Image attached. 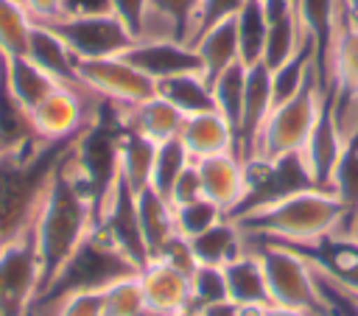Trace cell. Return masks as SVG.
I'll use <instances>...</instances> for the list:
<instances>
[{
    "label": "cell",
    "mask_w": 358,
    "mask_h": 316,
    "mask_svg": "<svg viewBox=\"0 0 358 316\" xmlns=\"http://www.w3.org/2000/svg\"><path fill=\"white\" fill-rule=\"evenodd\" d=\"M70 143L50 173V182L45 187V196L34 218V240H36L39 271H42L39 291L98 227V204L87 182L81 179L78 168L70 159Z\"/></svg>",
    "instance_id": "cell-1"
},
{
    "label": "cell",
    "mask_w": 358,
    "mask_h": 316,
    "mask_svg": "<svg viewBox=\"0 0 358 316\" xmlns=\"http://www.w3.org/2000/svg\"><path fill=\"white\" fill-rule=\"evenodd\" d=\"M347 215L350 210L333 190L299 187L266 201L246 204L229 218L246 240H274L294 249H313L333 238L344 227Z\"/></svg>",
    "instance_id": "cell-2"
},
{
    "label": "cell",
    "mask_w": 358,
    "mask_h": 316,
    "mask_svg": "<svg viewBox=\"0 0 358 316\" xmlns=\"http://www.w3.org/2000/svg\"><path fill=\"white\" fill-rule=\"evenodd\" d=\"M67 143H45L31 154L0 157V249L34 224L50 173Z\"/></svg>",
    "instance_id": "cell-3"
},
{
    "label": "cell",
    "mask_w": 358,
    "mask_h": 316,
    "mask_svg": "<svg viewBox=\"0 0 358 316\" xmlns=\"http://www.w3.org/2000/svg\"><path fill=\"white\" fill-rule=\"evenodd\" d=\"M140 274V266L103 232L92 229V235L62 263V268L50 277V282L39 291L34 305H50L73 294L84 291H103L106 285ZM31 305V308H34Z\"/></svg>",
    "instance_id": "cell-4"
},
{
    "label": "cell",
    "mask_w": 358,
    "mask_h": 316,
    "mask_svg": "<svg viewBox=\"0 0 358 316\" xmlns=\"http://www.w3.org/2000/svg\"><path fill=\"white\" fill-rule=\"evenodd\" d=\"M246 243L257 254L271 305L294 308L308 316H322L327 310V294L322 288V280L302 249L274 240H246Z\"/></svg>",
    "instance_id": "cell-5"
},
{
    "label": "cell",
    "mask_w": 358,
    "mask_h": 316,
    "mask_svg": "<svg viewBox=\"0 0 358 316\" xmlns=\"http://www.w3.org/2000/svg\"><path fill=\"white\" fill-rule=\"evenodd\" d=\"M322 101H324V92L319 87V76H313L294 98L274 103V109H271V115H268V120L257 137L252 162H268L271 165V162H280V159L299 154V148L305 145V140H308V134L319 117Z\"/></svg>",
    "instance_id": "cell-6"
},
{
    "label": "cell",
    "mask_w": 358,
    "mask_h": 316,
    "mask_svg": "<svg viewBox=\"0 0 358 316\" xmlns=\"http://www.w3.org/2000/svg\"><path fill=\"white\" fill-rule=\"evenodd\" d=\"M42 285L34 224L0 249V316H28Z\"/></svg>",
    "instance_id": "cell-7"
},
{
    "label": "cell",
    "mask_w": 358,
    "mask_h": 316,
    "mask_svg": "<svg viewBox=\"0 0 358 316\" xmlns=\"http://www.w3.org/2000/svg\"><path fill=\"white\" fill-rule=\"evenodd\" d=\"M50 28L67 50L84 62V59H109V56H123L131 45L134 36L126 31V25L115 14H98V17H56L42 22Z\"/></svg>",
    "instance_id": "cell-8"
},
{
    "label": "cell",
    "mask_w": 358,
    "mask_h": 316,
    "mask_svg": "<svg viewBox=\"0 0 358 316\" xmlns=\"http://www.w3.org/2000/svg\"><path fill=\"white\" fill-rule=\"evenodd\" d=\"M76 70L87 89L115 106H137L157 95V81L140 73L126 56L84 59L76 64Z\"/></svg>",
    "instance_id": "cell-9"
},
{
    "label": "cell",
    "mask_w": 358,
    "mask_h": 316,
    "mask_svg": "<svg viewBox=\"0 0 358 316\" xmlns=\"http://www.w3.org/2000/svg\"><path fill=\"white\" fill-rule=\"evenodd\" d=\"M344 145H347V137L341 134V129L336 123L330 92H324L319 117H316V123H313L305 145L296 154V159H299L308 182L313 187L330 190V179H333V171H336V165H338V159L344 154Z\"/></svg>",
    "instance_id": "cell-10"
},
{
    "label": "cell",
    "mask_w": 358,
    "mask_h": 316,
    "mask_svg": "<svg viewBox=\"0 0 358 316\" xmlns=\"http://www.w3.org/2000/svg\"><path fill=\"white\" fill-rule=\"evenodd\" d=\"M201 196L224 210V215H232L246 204L249 196V171L243 159L235 151L213 154L204 159H196Z\"/></svg>",
    "instance_id": "cell-11"
},
{
    "label": "cell",
    "mask_w": 358,
    "mask_h": 316,
    "mask_svg": "<svg viewBox=\"0 0 358 316\" xmlns=\"http://www.w3.org/2000/svg\"><path fill=\"white\" fill-rule=\"evenodd\" d=\"M274 109V89H271V70L257 62L246 67V92H243V109H241V123L235 131V151L243 159V165L252 162L257 137Z\"/></svg>",
    "instance_id": "cell-12"
},
{
    "label": "cell",
    "mask_w": 358,
    "mask_h": 316,
    "mask_svg": "<svg viewBox=\"0 0 358 316\" xmlns=\"http://www.w3.org/2000/svg\"><path fill=\"white\" fill-rule=\"evenodd\" d=\"M140 73H145L151 81H165L182 73H201V62L196 50L187 42L162 39V42H134L123 53Z\"/></svg>",
    "instance_id": "cell-13"
},
{
    "label": "cell",
    "mask_w": 358,
    "mask_h": 316,
    "mask_svg": "<svg viewBox=\"0 0 358 316\" xmlns=\"http://www.w3.org/2000/svg\"><path fill=\"white\" fill-rule=\"evenodd\" d=\"M140 288L145 305L162 313H176L190 308V274L168 260H148L140 268Z\"/></svg>",
    "instance_id": "cell-14"
},
{
    "label": "cell",
    "mask_w": 358,
    "mask_h": 316,
    "mask_svg": "<svg viewBox=\"0 0 358 316\" xmlns=\"http://www.w3.org/2000/svg\"><path fill=\"white\" fill-rule=\"evenodd\" d=\"M134 207H137V224H140V238H143L145 257L157 260L179 238L176 235V221H173V207L165 196H159L151 187H145L134 196Z\"/></svg>",
    "instance_id": "cell-15"
},
{
    "label": "cell",
    "mask_w": 358,
    "mask_h": 316,
    "mask_svg": "<svg viewBox=\"0 0 358 316\" xmlns=\"http://www.w3.org/2000/svg\"><path fill=\"white\" fill-rule=\"evenodd\" d=\"M115 109H117L123 129L151 140L154 145L179 137L182 123H185V115L176 106H171L162 95H154L137 106H115Z\"/></svg>",
    "instance_id": "cell-16"
},
{
    "label": "cell",
    "mask_w": 358,
    "mask_h": 316,
    "mask_svg": "<svg viewBox=\"0 0 358 316\" xmlns=\"http://www.w3.org/2000/svg\"><path fill=\"white\" fill-rule=\"evenodd\" d=\"M25 56H28L36 67H42L56 84L73 87V89H87L84 81L78 78V70H76L78 59H76V56L67 50V45H64L50 28H45L42 22H34L31 36H28V48H25ZM90 92H92V89H90Z\"/></svg>",
    "instance_id": "cell-17"
},
{
    "label": "cell",
    "mask_w": 358,
    "mask_h": 316,
    "mask_svg": "<svg viewBox=\"0 0 358 316\" xmlns=\"http://www.w3.org/2000/svg\"><path fill=\"white\" fill-rule=\"evenodd\" d=\"M179 140H182V145H185V151L193 162L204 159V157H213V154L235 151V131L215 109L185 117Z\"/></svg>",
    "instance_id": "cell-18"
},
{
    "label": "cell",
    "mask_w": 358,
    "mask_h": 316,
    "mask_svg": "<svg viewBox=\"0 0 358 316\" xmlns=\"http://www.w3.org/2000/svg\"><path fill=\"white\" fill-rule=\"evenodd\" d=\"M185 243H187L196 266H218V268H224L227 263H232L238 254H243L249 249L243 232L232 224L229 215L224 221H218L215 227H210L207 232L187 238Z\"/></svg>",
    "instance_id": "cell-19"
},
{
    "label": "cell",
    "mask_w": 358,
    "mask_h": 316,
    "mask_svg": "<svg viewBox=\"0 0 358 316\" xmlns=\"http://www.w3.org/2000/svg\"><path fill=\"white\" fill-rule=\"evenodd\" d=\"M224 280H227V299H232L243 308L271 305L266 280H263V268L252 249H246L243 254H238L232 263L224 266Z\"/></svg>",
    "instance_id": "cell-20"
},
{
    "label": "cell",
    "mask_w": 358,
    "mask_h": 316,
    "mask_svg": "<svg viewBox=\"0 0 358 316\" xmlns=\"http://www.w3.org/2000/svg\"><path fill=\"white\" fill-rule=\"evenodd\" d=\"M201 62V73L207 76V81L213 76H218L221 70H227L229 64L241 62L238 53V34H235V17L224 20L213 28H207L193 45H190Z\"/></svg>",
    "instance_id": "cell-21"
},
{
    "label": "cell",
    "mask_w": 358,
    "mask_h": 316,
    "mask_svg": "<svg viewBox=\"0 0 358 316\" xmlns=\"http://www.w3.org/2000/svg\"><path fill=\"white\" fill-rule=\"evenodd\" d=\"M3 56V53H0ZM3 67H6V78H8V87H11V92H14V98L28 109V115H31V109L42 101V98H48L59 84L42 70V67H36L25 53L22 56H3Z\"/></svg>",
    "instance_id": "cell-22"
},
{
    "label": "cell",
    "mask_w": 358,
    "mask_h": 316,
    "mask_svg": "<svg viewBox=\"0 0 358 316\" xmlns=\"http://www.w3.org/2000/svg\"><path fill=\"white\" fill-rule=\"evenodd\" d=\"M157 145L129 129L120 131V148H117V168L123 185L137 196L151 185V165H154Z\"/></svg>",
    "instance_id": "cell-23"
},
{
    "label": "cell",
    "mask_w": 358,
    "mask_h": 316,
    "mask_svg": "<svg viewBox=\"0 0 358 316\" xmlns=\"http://www.w3.org/2000/svg\"><path fill=\"white\" fill-rule=\"evenodd\" d=\"M157 95H162L171 106H176L185 117L215 109L213 89L204 73H182L173 78H165L157 84Z\"/></svg>",
    "instance_id": "cell-24"
},
{
    "label": "cell",
    "mask_w": 358,
    "mask_h": 316,
    "mask_svg": "<svg viewBox=\"0 0 358 316\" xmlns=\"http://www.w3.org/2000/svg\"><path fill=\"white\" fill-rule=\"evenodd\" d=\"M305 42V31L299 22L296 8H285L274 17H268V34H266V48H263V64L268 70H277L285 64Z\"/></svg>",
    "instance_id": "cell-25"
},
{
    "label": "cell",
    "mask_w": 358,
    "mask_h": 316,
    "mask_svg": "<svg viewBox=\"0 0 358 316\" xmlns=\"http://www.w3.org/2000/svg\"><path fill=\"white\" fill-rule=\"evenodd\" d=\"M358 98V22H352L341 11L336 48H333V87Z\"/></svg>",
    "instance_id": "cell-26"
},
{
    "label": "cell",
    "mask_w": 358,
    "mask_h": 316,
    "mask_svg": "<svg viewBox=\"0 0 358 316\" xmlns=\"http://www.w3.org/2000/svg\"><path fill=\"white\" fill-rule=\"evenodd\" d=\"M235 34H238L241 64L252 67L263 62V48H266V34H268L263 0H243L241 11L235 14Z\"/></svg>",
    "instance_id": "cell-27"
},
{
    "label": "cell",
    "mask_w": 358,
    "mask_h": 316,
    "mask_svg": "<svg viewBox=\"0 0 358 316\" xmlns=\"http://www.w3.org/2000/svg\"><path fill=\"white\" fill-rule=\"evenodd\" d=\"M210 89H213L215 112L232 126V131H238L241 109H243V92H246V67L241 62L229 64L227 70H221L218 76L210 78Z\"/></svg>",
    "instance_id": "cell-28"
},
{
    "label": "cell",
    "mask_w": 358,
    "mask_h": 316,
    "mask_svg": "<svg viewBox=\"0 0 358 316\" xmlns=\"http://www.w3.org/2000/svg\"><path fill=\"white\" fill-rule=\"evenodd\" d=\"M34 28V17L22 6V0H0V53L22 56L28 48V36Z\"/></svg>",
    "instance_id": "cell-29"
},
{
    "label": "cell",
    "mask_w": 358,
    "mask_h": 316,
    "mask_svg": "<svg viewBox=\"0 0 358 316\" xmlns=\"http://www.w3.org/2000/svg\"><path fill=\"white\" fill-rule=\"evenodd\" d=\"M190 162H193V159L187 157V151H185V145H182V140H179V137L159 143V145H157V151H154L151 185H148V187L168 199V193H171L173 182L179 179V173H182Z\"/></svg>",
    "instance_id": "cell-30"
},
{
    "label": "cell",
    "mask_w": 358,
    "mask_h": 316,
    "mask_svg": "<svg viewBox=\"0 0 358 316\" xmlns=\"http://www.w3.org/2000/svg\"><path fill=\"white\" fill-rule=\"evenodd\" d=\"M224 210L215 207L213 201H207L204 196L201 199H193L187 204H179L173 207V221H176V235L182 240L187 238H196L201 232H207L210 227H215L218 221H224Z\"/></svg>",
    "instance_id": "cell-31"
},
{
    "label": "cell",
    "mask_w": 358,
    "mask_h": 316,
    "mask_svg": "<svg viewBox=\"0 0 358 316\" xmlns=\"http://www.w3.org/2000/svg\"><path fill=\"white\" fill-rule=\"evenodd\" d=\"M330 190L341 199V204L350 213L358 210V131L344 145V154H341V159L333 171V179H330Z\"/></svg>",
    "instance_id": "cell-32"
},
{
    "label": "cell",
    "mask_w": 358,
    "mask_h": 316,
    "mask_svg": "<svg viewBox=\"0 0 358 316\" xmlns=\"http://www.w3.org/2000/svg\"><path fill=\"white\" fill-rule=\"evenodd\" d=\"M101 302H103V316H134L143 305V288H140V277H123L112 285H106L101 291Z\"/></svg>",
    "instance_id": "cell-33"
},
{
    "label": "cell",
    "mask_w": 358,
    "mask_h": 316,
    "mask_svg": "<svg viewBox=\"0 0 358 316\" xmlns=\"http://www.w3.org/2000/svg\"><path fill=\"white\" fill-rule=\"evenodd\" d=\"M221 299H227L224 268H218V266H196L190 271V308L201 310V308L215 305Z\"/></svg>",
    "instance_id": "cell-34"
},
{
    "label": "cell",
    "mask_w": 358,
    "mask_h": 316,
    "mask_svg": "<svg viewBox=\"0 0 358 316\" xmlns=\"http://www.w3.org/2000/svg\"><path fill=\"white\" fill-rule=\"evenodd\" d=\"M243 0H199L193 17H190V25H187V45H193L207 28L224 22V20H232L238 11H241Z\"/></svg>",
    "instance_id": "cell-35"
},
{
    "label": "cell",
    "mask_w": 358,
    "mask_h": 316,
    "mask_svg": "<svg viewBox=\"0 0 358 316\" xmlns=\"http://www.w3.org/2000/svg\"><path fill=\"white\" fill-rule=\"evenodd\" d=\"M196 6H199V0H151L148 8L157 11L159 17H165L176 28L179 39L187 42V25H190V17H193Z\"/></svg>",
    "instance_id": "cell-36"
},
{
    "label": "cell",
    "mask_w": 358,
    "mask_h": 316,
    "mask_svg": "<svg viewBox=\"0 0 358 316\" xmlns=\"http://www.w3.org/2000/svg\"><path fill=\"white\" fill-rule=\"evenodd\" d=\"M193 199H201V182H199L196 162H190V165H187V168L179 173V179L173 182V187H171V193H168L171 207L187 204V201H193Z\"/></svg>",
    "instance_id": "cell-37"
},
{
    "label": "cell",
    "mask_w": 358,
    "mask_h": 316,
    "mask_svg": "<svg viewBox=\"0 0 358 316\" xmlns=\"http://www.w3.org/2000/svg\"><path fill=\"white\" fill-rule=\"evenodd\" d=\"M148 6H151V0H112V14L126 25V31L134 36V42H137V34H140Z\"/></svg>",
    "instance_id": "cell-38"
},
{
    "label": "cell",
    "mask_w": 358,
    "mask_h": 316,
    "mask_svg": "<svg viewBox=\"0 0 358 316\" xmlns=\"http://www.w3.org/2000/svg\"><path fill=\"white\" fill-rule=\"evenodd\" d=\"M112 14V0H62L59 17H98Z\"/></svg>",
    "instance_id": "cell-39"
},
{
    "label": "cell",
    "mask_w": 358,
    "mask_h": 316,
    "mask_svg": "<svg viewBox=\"0 0 358 316\" xmlns=\"http://www.w3.org/2000/svg\"><path fill=\"white\" fill-rule=\"evenodd\" d=\"M260 310H263V308H243V305H238V302H232V299H221V302H215V305L201 308L199 313H201V316H260Z\"/></svg>",
    "instance_id": "cell-40"
},
{
    "label": "cell",
    "mask_w": 358,
    "mask_h": 316,
    "mask_svg": "<svg viewBox=\"0 0 358 316\" xmlns=\"http://www.w3.org/2000/svg\"><path fill=\"white\" fill-rule=\"evenodd\" d=\"M22 6H25L28 14L34 17V22L56 20L59 11H62V0H22Z\"/></svg>",
    "instance_id": "cell-41"
},
{
    "label": "cell",
    "mask_w": 358,
    "mask_h": 316,
    "mask_svg": "<svg viewBox=\"0 0 358 316\" xmlns=\"http://www.w3.org/2000/svg\"><path fill=\"white\" fill-rule=\"evenodd\" d=\"M336 235H341V238H347L350 243H355V246H358V210H352V213L347 215L344 227H341Z\"/></svg>",
    "instance_id": "cell-42"
},
{
    "label": "cell",
    "mask_w": 358,
    "mask_h": 316,
    "mask_svg": "<svg viewBox=\"0 0 358 316\" xmlns=\"http://www.w3.org/2000/svg\"><path fill=\"white\" fill-rule=\"evenodd\" d=\"M260 316H308V313L294 310V308H282V305H266L260 310Z\"/></svg>",
    "instance_id": "cell-43"
},
{
    "label": "cell",
    "mask_w": 358,
    "mask_h": 316,
    "mask_svg": "<svg viewBox=\"0 0 358 316\" xmlns=\"http://www.w3.org/2000/svg\"><path fill=\"white\" fill-rule=\"evenodd\" d=\"M341 3V11L352 20V22H358V0H338Z\"/></svg>",
    "instance_id": "cell-44"
},
{
    "label": "cell",
    "mask_w": 358,
    "mask_h": 316,
    "mask_svg": "<svg viewBox=\"0 0 358 316\" xmlns=\"http://www.w3.org/2000/svg\"><path fill=\"white\" fill-rule=\"evenodd\" d=\"M171 316H201V313L193 310V308H185V310H176V313H171Z\"/></svg>",
    "instance_id": "cell-45"
},
{
    "label": "cell",
    "mask_w": 358,
    "mask_h": 316,
    "mask_svg": "<svg viewBox=\"0 0 358 316\" xmlns=\"http://www.w3.org/2000/svg\"><path fill=\"white\" fill-rule=\"evenodd\" d=\"M294 6H296V0H294Z\"/></svg>",
    "instance_id": "cell-46"
}]
</instances>
